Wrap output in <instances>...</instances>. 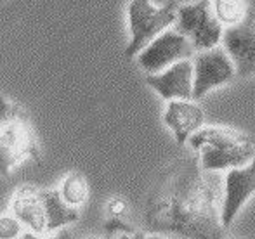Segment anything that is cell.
<instances>
[{"instance_id":"15","label":"cell","mask_w":255,"mask_h":239,"mask_svg":"<svg viewBox=\"0 0 255 239\" xmlns=\"http://www.w3.org/2000/svg\"><path fill=\"white\" fill-rule=\"evenodd\" d=\"M214 10L222 24L233 26L242 23L250 9L245 0H214Z\"/></svg>"},{"instance_id":"13","label":"cell","mask_w":255,"mask_h":239,"mask_svg":"<svg viewBox=\"0 0 255 239\" xmlns=\"http://www.w3.org/2000/svg\"><path fill=\"white\" fill-rule=\"evenodd\" d=\"M45 217H47V233L63 229L78 220V210L64 201L59 189H42Z\"/></svg>"},{"instance_id":"12","label":"cell","mask_w":255,"mask_h":239,"mask_svg":"<svg viewBox=\"0 0 255 239\" xmlns=\"http://www.w3.org/2000/svg\"><path fill=\"white\" fill-rule=\"evenodd\" d=\"M163 121L174 134L175 141L179 144H184L191 139L200 128H203L205 113L202 106L196 104L195 101H168L167 109H165Z\"/></svg>"},{"instance_id":"1","label":"cell","mask_w":255,"mask_h":239,"mask_svg":"<svg viewBox=\"0 0 255 239\" xmlns=\"http://www.w3.org/2000/svg\"><path fill=\"white\" fill-rule=\"evenodd\" d=\"M144 226L182 239H226L217 185L198 159L175 161L156 177L146 198Z\"/></svg>"},{"instance_id":"5","label":"cell","mask_w":255,"mask_h":239,"mask_svg":"<svg viewBox=\"0 0 255 239\" xmlns=\"http://www.w3.org/2000/svg\"><path fill=\"white\" fill-rule=\"evenodd\" d=\"M175 30L189 38L198 52L215 49L224 37L222 23L215 16L214 2L210 0L179 5Z\"/></svg>"},{"instance_id":"4","label":"cell","mask_w":255,"mask_h":239,"mask_svg":"<svg viewBox=\"0 0 255 239\" xmlns=\"http://www.w3.org/2000/svg\"><path fill=\"white\" fill-rule=\"evenodd\" d=\"M177 2H168L163 7H154L151 0H130L127 7L130 42L125 47V58L139 56L156 37L177 23Z\"/></svg>"},{"instance_id":"16","label":"cell","mask_w":255,"mask_h":239,"mask_svg":"<svg viewBox=\"0 0 255 239\" xmlns=\"http://www.w3.org/2000/svg\"><path fill=\"white\" fill-rule=\"evenodd\" d=\"M21 236V222L14 215L3 213L0 219V238L2 239H17Z\"/></svg>"},{"instance_id":"18","label":"cell","mask_w":255,"mask_h":239,"mask_svg":"<svg viewBox=\"0 0 255 239\" xmlns=\"http://www.w3.org/2000/svg\"><path fill=\"white\" fill-rule=\"evenodd\" d=\"M17 239H70V234L66 233V231H61V233L54 234V236H40L38 233H33V231H30V233H24L21 234Z\"/></svg>"},{"instance_id":"14","label":"cell","mask_w":255,"mask_h":239,"mask_svg":"<svg viewBox=\"0 0 255 239\" xmlns=\"http://www.w3.org/2000/svg\"><path fill=\"white\" fill-rule=\"evenodd\" d=\"M59 191L68 205H71L73 208H78V206L84 205L89 198L87 179H85L80 172H71L64 177L63 182H61Z\"/></svg>"},{"instance_id":"11","label":"cell","mask_w":255,"mask_h":239,"mask_svg":"<svg viewBox=\"0 0 255 239\" xmlns=\"http://www.w3.org/2000/svg\"><path fill=\"white\" fill-rule=\"evenodd\" d=\"M10 212L21 224L28 226L33 233H47V217H45L42 189L31 184L17 187L10 199Z\"/></svg>"},{"instance_id":"21","label":"cell","mask_w":255,"mask_h":239,"mask_svg":"<svg viewBox=\"0 0 255 239\" xmlns=\"http://www.w3.org/2000/svg\"><path fill=\"white\" fill-rule=\"evenodd\" d=\"M85 239H111L110 236H91V238H85Z\"/></svg>"},{"instance_id":"10","label":"cell","mask_w":255,"mask_h":239,"mask_svg":"<svg viewBox=\"0 0 255 239\" xmlns=\"http://www.w3.org/2000/svg\"><path fill=\"white\" fill-rule=\"evenodd\" d=\"M255 194V158L242 168L228 170L224 179V199H222V224L228 229Z\"/></svg>"},{"instance_id":"9","label":"cell","mask_w":255,"mask_h":239,"mask_svg":"<svg viewBox=\"0 0 255 239\" xmlns=\"http://www.w3.org/2000/svg\"><path fill=\"white\" fill-rule=\"evenodd\" d=\"M146 83L165 101H193L195 92V63L186 59L156 75H148Z\"/></svg>"},{"instance_id":"8","label":"cell","mask_w":255,"mask_h":239,"mask_svg":"<svg viewBox=\"0 0 255 239\" xmlns=\"http://www.w3.org/2000/svg\"><path fill=\"white\" fill-rule=\"evenodd\" d=\"M222 45L236 66L242 78L255 77V10L250 9L247 17L238 24L224 30Z\"/></svg>"},{"instance_id":"6","label":"cell","mask_w":255,"mask_h":239,"mask_svg":"<svg viewBox=\"0 0 255 239\" xmlns=\"http://www.w3.org/2000/svg\"><path fill=\"white\" fill-rule=\"evenodd\" d=\"M195 52L196 49L189 38L177 30H167L137 56V61L146 73L156 75L181 61L191 59Z\"/></svg>"},{"instance_id":"22","label":"cell","mask_w":255,"mask_h":239,"mask_svg":"<svg viewBox=\"0 0 255 239\" xmlns=\"http://www.w3.org/2000/svg\"><path fill=\"white\" fill-rule=\"evenodd\" d=\"M233 239H240V238H233Z\"/></svg>"},{"instance_id":"2","label":"cell","mask_w":255,"mask_h":239,"mask_svg":"<svg viewBox=\"0 0 255 239\" xmlns=\"http://www.w3.org/2000/svg\"><path fill=\"white\" fill-rule=\"evenodd\" d=\"M188 142L207 172L242 168L255 158V137L233 127H203Z\"/></svg>"},{"instance_id":"3","label":"cell","mask_w":255,"mask_h":239,"mask_svg":"<svg viewBox=\"0 0 255 239\" xmlns=\"http://www.w3.org/2000/svg\"><path fill=\"white\" fill-rule=\"evenodd\" d=\"M0 155L3 175H9L14 166L23 163L24 159H38L40 156L28 113L19 104L5 97L2 101Z\"/></svg>"},{"instance_id":"20","label":"cell","mask_w":255,"mask_h":239,"mask_svg":"<svg viewBox=\"0 0 255 239\" xmlns=\"http://www.w3.org/2000/svg\"><path fill=\"white\" fill-rule=\"evenodd\" d=\"M146 239H165V238L161 236V234H151V236H148Z\"/></svg>"},{"instance_id":"7","label":"cell","mask_w":255,"mask_h":239,"mask_svg":"<svg viewBox=\"0 0 255 239\" xmlns=\"http://www.w3.org/2000/svg\"><path fill=\"white\" fill-rule=\"evenodd\" d=\"M195 63V92L193 101L202 99L208 90L221 85L231 83L238 73L236 66L224 47L198 52L193 59Z\"/></svg>"},{"instance_id":"19","label":"cell","mask_w":255,"mask_h":239,"mask_svg":"<svg viewBox=\"0 0 255 239\" xmlns=\"http://www.w3.org/2000/svg\"><path fill=\"white\" fill-rule=\"evenodd\" d=\"M148 236H144V233H141V231H134V233L130 234H122L118 239H146Z\"/></svg>"},{"instance_id":"17","label":"cell","mask_w":255,"mask_h":239,"mask_svg":"<svg viewBox=\"0 0 255 239\" xmlns=\"http://www.w3.org/2000/svg\"><path fill=\"white\" fill-rule=\"evenodd\" d=\"M108 215L110 219H124L125 213H127V203L122 198H113L108 203Z\"/></svg>"}]
</instances>
